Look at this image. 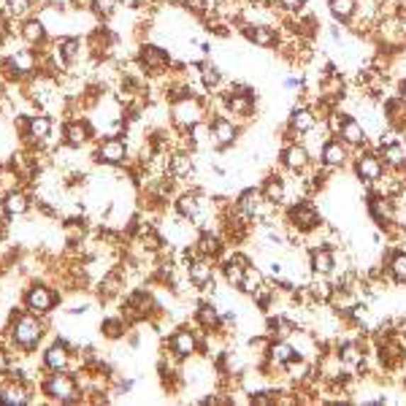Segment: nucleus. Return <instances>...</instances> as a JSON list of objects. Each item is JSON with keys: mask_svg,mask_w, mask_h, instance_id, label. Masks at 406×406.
<instances>
[{"mask_svg": "<svg viewBox=\"0 0 406 406\" xmlns=\"http://www.w3.org/2000/svg\"><path fill=\"white\" fill-rule=\"evenodd\" d=\"M390 274L395 282H406V255H395L390 260Z\"/></svg>", "mask_w": 406, "mask_h": 406, "instance_id": "obj_36", "label": "nucleus"}, {"mask_svg": "<svg viewBox=\"0 0 406 406\" xmlns=\"http://www.w3.org/2000/svg\"><path fill=\"white\" fill-rule=\"evenodd\" d=\"M196 71L201 74V79H203V84H206V87H217V84L222 81V74H220V68H217V65H214L211 60L198 62Z\"/></svg>", "mask_w": 406, "mask_h": 406, "instance_id": "obj_24", "label": "nucleus"}, {"mask_svg": "<svg viewBox=\"0 0 406 406\" xmlns=\"http://www.w3.org/2000/svg\"><path fill=\"white\" fill-rule=\"evenodd\" d=\"M385 152V163L393 168H401L406 163V152L401 150V144H390V147H382Z\"/></svg>", "mask_w": 406, "mask_h": 406, "instance_id": "obj_31", "label": "nucleus"}, {"mask_svg": "<svg viewBox=\"0 0 406 406\" xmlns=\"http://www.w3.org/2000/svg\"><path fill=\"white\" fill-rule=\"evenodd\" d=\"M398 28H401V35L406 38V6L401 9V14H398Z\"/></svg>", "mask_w": 406, "mask_h": 406, "instance_id": "obj_47", "label": "nucleus"}, {"mask_svg": "<svg viewBox=\"0 0 406 406\" xmlns=\"http://www.w3.org/2000/svg\"><path fill=\"white\" fill-rule=\"evenodd\" d=\"M285 166L290 168V171H303L306 168V163H309V152H306V147H301V144H293V147H287L285 150Z\"/></svg>", "mask_w": 406, "mask_h": 406, "instance_id": "obj_16", "label": "nucleus"}, {"mask_svg": "<svg viewBox=\"0 0 406 406\" xmlns=\"http://www.w3.org/2000/svg\"><path fill=\"white\" fill-rule=\"evenodd\" d=\"M239 209L244 211L247 217H257V214H266L269 206H263V209H260V193H257V190H247L239 201Z\"/></svg>", "mask_w": 406, "mask_h": 406, "instance_id": "obj_20", "label": "nucleus"}, {"mask_svg": "<svg viewBox=\"0 0 406 406\" xmlns=\"http://www.w3.org/2000/svg\"><path fill=\"white\" fill-rule=\"evenodd\" d=\"M371 214H374L379 222H390L393 220V203L385 198H374L371 201Z\"/></svg>", "mask_w": 406, "mask_h": 406, "instance_id": "obj_30", "label": "nucleus"}, {"mask_svg": "<svg viewBox=\"0 0 406 406\" xmlns=\"http://www.w3.org/2000/svg\"><path fill=\"white\" fill-rule=\"evenodd\" d=\"M3 209L9 211V214H25L28 211V198L22 196V193H11V196L6 198V203H3Z\"/></svg>", "mask_w": 406, "mask_h": 406, "instance_id": "obj_32", "label": "nucleus"}, {"mask_svg": "<svg viewBox=\"0 0 406 406\" xmlns=\"http://www.w3.org/2000/svg\"><path fill=\"white\" fill-rule=\"evenodd\" d=\"M187 276H190V282L198 285V287H214V282H211V266L206 263V260H196V263H190Z\"/></svg>", "mask_w": 406, "mask_h": 406, "instance_id": "obj_15", "label": "nucleus"}, {"mask_svg": "<svg viewBox=\"0 0 406 406\" xmlns=\"http://www.w3.org/2000/svg\"><path fill=\"white\" fill-rule=\"evenodd\" d=\"M266 198H269V201H282V198H285V184L279 179H271L269 187H266Z\"/></svg>", "mask_w": 406, "mask_h": 406, "instance_id": "obj_39", "label": "nucleus"}, {"mask_svg": "<svg viewBox=\"0 0 406 406\" xmlns=\"http://www.w3.org/2000/svg\"><path fill=\"white\" fill-rule=\"evenodd\" d=\"M90 138V125L81 120H71L65 125V141L71 144V147H79V144H84Z\"/></svg>", "mask_w": 406, "mask_h": 406, "instance_id": "obj_17", "label": "nucleus"}, {"mask_svg": "<svg viewBox=\"0 0 406 406\" xmlns=\"http://www.w3.org/2000/svg\"><path fill=\"white\" fill-rule=\"evenodd\" d=\"M201 117H203V108H201V103H198L193 95H190V98H181V101H176V106H174V120L179 122L181 128H193V125L201 122Z\"/></svg>", "mask_w": 406, "mask_h": 406, "instance_id": "obj_3", "label": "nucleus"}, {"mask_svg": "<svg viewBox=\"0 0 406 406\" xmlns=\"http://www.w3.org/2000/svg\"><path fill=\"white\" fill-rule=\"evenodd\" d=\"M211 135H214V141H217V147H227V144H233L236 141V125L230 120H214L211 125Z\"/></svg>", "mask_w": 406, "mask_h": 406, "instance_id": "obj_13", "label": "nucleus"}, {"mask_svg": "<svg viewBox=\"0 0 406 406\" xmlns=\"http://www.w3.org/2000/svg\"><path fill=\"white\" fill-rule=\"evenodd\" d=\"M339 135H342V141H344V144H349V147H361L363 138H366V130H363V125L358 120H349V117H344Z\"/></svg>", "mask_w": 406, "mask_h": 406, "instance_id": "obj_12", "label": "nucleus"}, {"mask_svg": "<svg viewBox=\"0 0 406 406\" xmlns=\"http://www.w3.org/2000/svg\"><path fill=\"white\" fill-rule=\"evenodd\" d=\"M225 101H227L225 103L227 108H230L233 114H239V117L252 114V108H255V95L247 90V87H233Z\"/></svg>", "mask_w": 406, "mask_h": 406, "instance_id": "obj_5", "label": "nucleus"}, {"mask_svg": "<svg viewBox=\"0 0 406 406\" xmlns=\"http://www.w3.org/2000/svg\"><path fill=\"white\" fill-rule=\"evenodd\" d=\"M174 349H176V355H181V358H190L196 352V336L187 331L176 333L174 336Z\"/></svg>", "mask_w": 406, "mask_h": 406, "instance_id": "obj_27", "label": "nucleus"}, {"mask_svg": "<svg viewBox=\"0 0 406 406\" xmlns=\"http://www.w3.org/2000/svg\"><path fill=\"white\" fill-rule=\"evenodd\" d=\"M103 333H106V336H111V339H120L122 322H120V320H117V317H111L108 322H103Z\"/></svg>", "mask_w": 406, "mask_h": 406, "instance_id": "obj_41", "label": "nucleus"}, {"mask_svg": "<svg viewBox=\"0 0 406 406\" xmlns=\"http://www.w3.org/2000/svg\"><path fill=\"white\" fill-rule=\"evenodd\" d=\"M312 269H315L317 276H325L333 271V255L328 249H315L312 252Z\"/></svg>", "mask_w": 406, "mask_h": 406, "instance_id": "obj_25", "label": "nucleus"}, {"mask_svg": "<svg viewBox=\"0 0 406 406\" xmlns=\"http://www.w3.org/2000/svg\"><path fill=\"white\" fill-rule=\"evenodd\" d=\"M28 130H30L33 138H46V135L52 133V122L46 120V117H33L28 122Z\"/></svg>", "mask_w": 406, "mask_h": 406, "instance_id": "obj_33", "label": "nucleus"}, {"mask_svg": "<svg viewBox=\"0 0 406 406\" xmlns=\"http://www.w3.org/2000/svg\"><path fill=\"white\" fill-rule=\"evenodd\" d=\"M41 333H44V325H41L35 317L22 315L14 322L11 339H14V344H19V346H35L38 344V339H41Z\"/></svg>", "mask_w": 406, "mask_h": 406, "instance_id": "obj_1", "label": "nucleus"}, {"mask_svg": "<svg viewBox=\"0 0 406 406\" xmlns=\"http://www.w3.org/2000/svg\"><path fill=\"white\" fill-rule=\"evenodd\" d=\"M44 363H46V368L49 371H62L65 366H68V346L65 344H52L49 349H46V355H44Z\"/></svg>", "mask_w": 406, "mask_h": 406, "instance_id": "obj_14", "label": "nucleus"}, {"mask_svg": "<svg viewBox=\"0 0 406 406\" xmlns=\"http://www.w3.org/2000/svg\"><path fill=\"white\" fill-rule=\"evenodd\" d=\"M11 68H14V74H33V68H35V57H33L30 52H14L11 57Z\"/></svg>", "mask_w": 406, "mask_h": 406, "instance_id": "obj_26", "label": "nucleus"}, {"mask_svg": "<svg viewBox=\"0 0 406 406\" xmlns=\"http://www.w3.org/2000/svg\"><path fill=\"white\" fill-rule=\"evenodd\" d=\"M322 163L328 168H336L344 163V147H342V141H328L322 147Z\"/></svg>", "mask_w": 406, "mask_h": 406, "instance_id": "obj_23", "label": "nucleus"}, {"mask_svg": "<svg viewBox=\"0 0 406 406\" xmlns=\"http://www.w3.org/2000/svg\"><path fill=\"white\" fill-rule=\"evenodd\" d=\"M30 9V0H9V11L11 14H25Z\"/></svg>", "mask_w": 406, "mask_h": 406, "instance_id": "obj_44", "label": "nucleus"}, {"mask_svg": "<svg viewBox=\"0 0 406 406\" xmlns=\"http://www.w3.org/2000/svg\"><path fill=\"white\" fill-rule=\"evenodd\" d=\"M244 271H247V263H244V257H233V260H227L225 263V279L230 285H241V279H244Z\"/></svg>", "mask_w": 406, "mask_h": 406, "instance_id": "obj_28", "label": "nucleus"}, {"mask_svg": "<svg viewBox=\"0 0 406 406\" xmlns=\"http://www.w3.org/2000/svg\"><path fill=\"white\" fill-rule=\"evenodd\" d=\"M198 249H201V255H217L220 252V244H217V239H211V233H203L201 236V244H198Z\"/></svg>", "mask_w": 406, "mask_h": 406, "instance_id": "obj_37", "label": "nucleus"}, {"mask_svg": "<svg viewBox=\"0 0 406 406\" xmlns=\"http://www.w3.org/2000/svg\"><path fill=\"white\" fill-rule=\"evenodd\" d=\"M117 6H120V0H92V11L98 16H111L117 11Z\"/></svg>", "mask_w": 406, "mask_h": 406, "instance_id": "obj_35", "label": "nucleus"}, {"mask_svg": "<svg viewBox=\"0 0 406 406\" xmlns=\"http://www.w3.org/2000/svg\"><path fill=\"white\" fill-rule=\"evenodd\" d=\"M352 317H355V322H358V325H368V322H371V320H368V309H363V306H355V309H352Z\"/></svg>", "mask_w": 406, "mask_h": 406, "instance_id": "obj_46", "label": "nucleus"}, {"mask_svg": "<svg viewBox=\"0 0 406 406\" xmlns=\"http://www.w3.org/2000/svg\"><path fill=\"white\" fill-rule=\"evenodd\" d=\"M315 125H317V120L309 108H295L293 117H290V128H293L295 133H312Z\"/></svg>", "mask_w": 406, "mask_h": 406, "instance_id": "obj_18", "label": "nucleus"}, {"mask_svg": "<svg viewBox=\"0 0 406 406\" xmlns=\"http://www.w3.org/2000/svg\"><path fill=\"white\" fill-rule=\"evenodd\" d=\"M176 209H179L181 217H187V220H201L203 217V211H201V198L198 196H181L179 203H176Z\"/></svg>", "mask_w": 406, "mask_h": 406, "instance_id": "obj_22", "label": "nucleus"}, {"mask_svg": "<svg viewBox=\"0 0 406 406\" xmlns=\"http://www.w3.org/2000/svg\"><path fill=\"white\" fill-rule=\"evenodd\" d=\"M138 57H141V65L147 68V74H160L163 68H168V62H171L166 49H160V46H154V44L141 46Z\"/></svg>", "mask_w": 406, "mask_h": 406, "instance_id": "obj_4", "label": "nucleus"}, {"mask_svg": "<svg viewBox=\"0 0 406 406\" xmlns=\"http://www.w3.org/2000/svg\"><path fill=\"white\" fill-rule=\"evenodd\" d=\"M342 361H344L346 366H355V363H361L363 361L361 349H358L355 344H344V346H342Z\"/></svg>", "mask_w": 406, "mask_h": 406, "instance_id": "obj_38", "label": "nucleus"}, {"mask_svg": "<svg viewBox=\"0 0 406 406\" xmlns=\"http://www.w3.org/2000/svg\"><path fill=\"white\" fill-rule=\"evenodd\" d=\"M244 33H247V38L255 46H260V49H274V46L279 44V35H276V30H271L269 25H247Z\"/></svg>", "mask_w": 406, "mask_h": 406, "instance_id": "obj_6", "label": "nucleus"}, {"mask_svg": "<svg viewBox=\"0 0 406 406\" xmlns=\"http://www.w3.org/2000/svg\"><path fill=\"white\" fill-rule=\"evenodd\" d=\"M398 90H401V98H406V79H401V84H398Z\"/></svg>", "mask_w": 406, "mask_h": 406, "instance_id": "obj_48", "label": "nucleus"}, {"mask_svg": "<svg viewBox=\"0 0 406 406\" xmlns=\"http://www.w3.org/2000/svg\"><path fill=\"white\" fill-rule=\"evenodd\" d=\"M269 358L274 366H287V363L295 358V349H293V344H287V342H276V344H271Z\"/></svg>", "mask_w": 406, "mask_h": 406, "instance_id": "obj_21", "label": "nucleus"}, {"mask_svg": "<svg viewBox=\"0 0 406 406\" xmlns=\"http://www.w3.org/2000/svg\"><path fill=\"white\" fill-rule=\"evenodd\" d=\"M125 152H128V147H125L122 138H108V141L101 144V150H98V160H103L108 166H117V163L125 160Z\"/></svg>", "mask_w": 406, "mask_h": 406, "instance_id": "obj_7", "label": "nucleus"}, {"mask_svg": "<svg viewBox=\"0 0 406 406\" xmlns=\"http://www.w3.org/2000/svg\"><path fill=\"white\" fill-rule=\"evenodd\" d=\"M44 390L52 395V398H60V401H74L76 398V382L71 376H65L62 371H55L44 382Z\"/></svg>", "mask_w": 406, "mask_h": 406, "instance_id": "obj_2", "label": "nucleus"}, {"mask_svg": "<svg viewBox=\"0 0 406 406\" xmlns=\"http://www.w3.org/2000/svg\"><path fill=\"white\" fill-rule=\"evenodd\" d=\"M358 174H361V179L376 181L382 176V163L376 160L374 154H363L361 160H358Z\"/></svg>", "mask_w": 406, "mask_h": 406, "instance_id": "obj_19", "label": "nucleus"}, {"mask_svg": "<svg viewBox=\"0 0 406 406\" xmlns=\"http://www.w3.org/2000/svg\"><path fill=\"white\" fill-rule=\"evenodd\" d=\"M28 306H30L33 312H49L52 306H55V293L52 290H46V287H33L30 293H28Z\"/></svg>", "mask_w": 406, "mask_h": 406, "instance_id": "obj_9", "label": "nucleus"}, {"mask_svg": "<svg viewBox=\"0 0 406 406\" xmlns=\"http://www.w3.org/2000/svg\"><path fill=\"white\" fill-rule=\"evenodd\" d=\"M171 171H174L176 176H184V174H190V171H193V163H190L187 157H176V160H174V168H171Z\"/></svg>", "mask_w": 406, "mask_h": 406, "instance_id": "obj_42", "label": "nucleus"}, {"mask_svg": "<svg viewBox=\"0 0 406 406\" xmlns=\"http://www.w3.org/2000/svg\"><path fill=\"white\" fill-rule=\"evenodd\" d=\"M22 35H25V41H30V44H41L46 38V30L38 19H28V22L22 25Z\"/></svg>", "mask_w": 406, "mask_h": 406, "instance_id": "obj_29", "label": "nucleus"}, {"mask_svg": "<svg viewBox=\"0 0 406 406\" xmlns=\"http://www.w3.org/2000/svg\"><path fill=\"white\" fill-rule=\"evenodd\" d=\"M198 317H201L203 325H217V322H220V320H217V312H214L211 306H203V309L198 312Z\"/></svg>", "mask_w": 406, "mask_h": 406, "instance_id": "obj_43", "label": "nucleus"}, {"mask_svg": "<svg viewBox=\"0 0 406 406\" xmlns=\"http://www.w3.org/2000/svg\"><path fill=\"white\" fill-rule=\"evenodd\" d=\"M279 3V9H285V11H301L303 6H306V0H276Z\"/></svg>", "mask_w": 406, "mask_h": 406, "instance_id": "obj_45", "label": "nucleus"}, {"mask_svg": "<svg viewBox=\"0 0 406 406\" xmlns=\"http://www.w3.org/2000/svg\"><path fill=\"white\" fill-rule=\"evenodd\" d=\"M28 390L22 388V382H0V404H25Z\"/></svg>", "mask_w": 406, "mask_h": 406, "instance_id": "obj_11", "label": "nucleus"}, {"mask_svg": "<svg viewBox=\"0 0 406 406\" xmlns=\"http://www.w3.org/2000/svg\"><path fill=\"white\" fill-rule=\"evenodd\" d=\"M290 220L295 222V227H298V230H312V227L320 222V214H317L315 206H309V203H301V206H295V209H293Z\"/></svg>", "mask_w": 406, "mask_h": 406, "instance_id": "obj_10", "label": "nucleus"}, {"mask_svg": "<svg viewBox=\"0 0 406 406\" xmlns=\"http://www.w3.org/2000/svg\"><path fill=\"white\" fill-rule=\"evenodd\" d=\"M306 368H309V366H306V361H301V358H298V361L293 358V361L287 363V371H290V376H293V379H298V382L306 376Z\"/></svg>", "mask_w": 406, "mask_h": 406, "instance_id": "obj_40", "label": "nucleus"}, {"mask_svg": "<svg viewBox=\"0 0 406 406\" xmlns=\"http://www.w3.org/2000/svg\"><path fill=\"white\" fill-rule=\"evenodd\" d=\"M260 282H263V279H260V274H257L255 269H249V266H247V271H244V279H241V290H244V293H257V290H260Z\"/></svg>", "mask_w": 406, "mask_h": 406, "instance_id": "obj_34", "label": "nucleus"}, {"mask_svg": "<svg viewBox=\"0 0 406 406\" xmlns=\"http://www.w3.org/2000/svg\"><path fill=\"white\" fill-rule=\"evenodd\" d=\"M328 11L333 14L336 22L349 25L358 14V0H328Z\"/></svg>", "mask_w": 406, "mask_h": 406, "instance_id": "obj_8", "label": "nucleus"}]
</instances>
